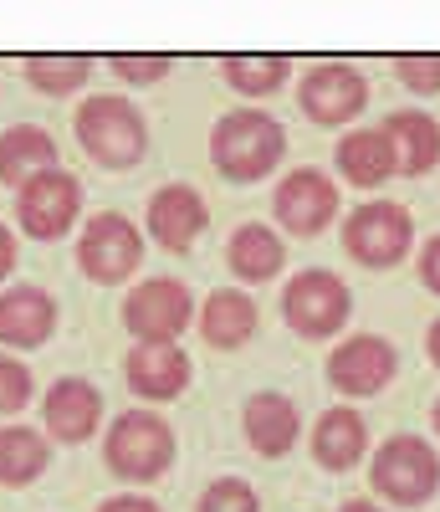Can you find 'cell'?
Listing matches in <instances>:
<instances>
[{
    "mask_svg": "<svg viewBox=\"0 0 440 512\" xmlns=\"http://www.w3.org/2000/svg\"><path fill=\"white\" fill-rule=\"evenodd\" d=\"M394 77L405 82L415 98H440V52H405L394 57Z\"/></svg>",
    "mask_w": 440,
    "mask_h": 512,
    "instance_id": "f546056e",
    "label": "cell"
},
{
    "mask_svg": "<svg viewBox=\"0 0 440 512\" xmlns=\"http://www.w3.org/2000/svg\"><path fill=\"white\" fill-rule=\"evenodd\" d=\"M57 333V297L36 282H16L0 292V344L26 354V349H41L52 344Z\"/></svg>",
    "mask_w": 440,
    "mask_h": 512,
    "instance_id": "2e32d148",
    "label": "cell"
},
{
    "mask_svg": "<svg viewBox=\"0 0 440 512\" xmlns=\"http://www.w3.org/2000/svg\"><path fill=\"white\" fill-rule=\"evenodd\" d=\"M144 262V236L139 226L118 216V210H98V216H87L82 231H77V267L87 282L98 287H118L139 272Z\"/></svg>",
    "mask_w": 440,
    "mask_h": 512,
    "instance_id": "52a82bcc",
    "label": "cell"
},
{
    "mask_svg": "<svg viewBox=\"0 0 440 512\" xmlns=\"http://www.w3.org/2000/svg\"><path fill=\"white\" fill-rule=\"evenodd\" d=\"M282 318L307 344H328L354 318V292H348V282L338 272L307 267V272L287 277V287H282Z\"/></svg>",
    "mask_w": 440,
    "mask_h": 512,
    "instance_id": "277c9868",
    "label": "cell"
},
{
    "mask_svg": "<svg viewBox=\"0 0 440 512\" xmlns=\"http://www.w3.org/2000/svg\"><path fill=\"white\" fill-rule=\"evenodd\" d=\"M241 436H246V446H251L256 456L277 461V456H287V451L297 446L302 415H297V405H292L287 395L261 390V395H251L246 410H241Z\"/></svg>",
    "mask_w": 440,
    "mask_h": 512,
    "instance_id": "d6986e66",
    "label": "cell"
},
{
    "mask_svg": "<svg viewBox=\"0 0 440 512\" xmlns=\"http://www.w3.org/2000/svg\"><path fill=\"white\" fill-rule=\"evenodd\" d=\"M333 169L354 190H379L400 175V159H394V144L384 128H348L333 149Z\"/></svg>",
    "mask_w": 440,
    "mask_h": 512,
    "instance_id": "ffe728a7",
    "label": "cell"
},
{
    "mask_svg": "<svg viewBox=\"0 0 440 512\" xmlns=\"http://www.w3.org/2000/svg\"><path fill=\"white\" fill-rule=\"evenodd\" d=\"M379 128H384L389 144H394L400 175L420 180V175H430V169L440 164V123H435L430 113H420V108H410V113H389Z\"/></svg>",
    "mask_w": 440,
    "mask_h": 512,
    "instance_id": "603a6c76",
    "label": "cell"
},
{
    "mask_svg": "<svg viewBox=\"0 0 440 512\" xmlns=\"http://www.w3.org/2000/svg\"><path fill=\"white\" fill-rule=\"evenodd\" d=\"M72 134L98 169H134L149 154V118L123 93L82 98L77 113H72Z\"/></svg>",
    "mask_w": 440,
    "mask_h": 512,
    "instance_id": "7a4b0ae2",
    "label": "cell"
},
{
    "mask_svg": "<svg viewBox=\"0 0 440 512\" xmlns=\"http://www.w3.org/2000/svg\"><path fill=\"white\" fill-rule=\"evenodd\" d=\"M226 267L241 287H261V282H272L282 277L287 267V241L272 231V226H261V221H246L231 231L226 241Z\"/></svg>",
    "mask_w": 440,
    "mask_h": 512,
    "instance_id": "44dd1931",
    "label": "cell"
},
{
    "mask_svg": "<svg viewBox=\"0 0 440 512\" xmlns=\"http://www.w3.org/2000/svg\"><path fill=\"white\" fill-rule=\"evenodd\" d=\"M430 425H435V436H440V400H435V410H430Z\"/></svg>",
    "mask_w": 440,
    "mask_h": 512,
    "instance_id": "d590c367",
    "label": "cell"
},
{
    "mask_svg": "<svg viewBox=\"0 0 440 512\" xmlns=\"http://www.w3.org/2000/svg\"><path fill=\"white\" fill-rule=\"evenodd\" d=\"M307 451L323 472L343 477L369 456V420L354 410V405H333L313 420V436H307Z\"/></svg>",
    "mask_w": 440,
    "mask_h": 512,
    "instance_id": "e0dca14e",
    "label": "cell"
},
{
    "mask_svg": "<svg viewBox=\"0 0 440 512\" xmlns=\"http://www.w3.org/2000/svg\"><path fill=\"white\" fill-rule=\"evenodd\" d=\"M323 374L333 384V395L369 400V395H379V390L394 384V374H400V354H394V344L379 338V333H348L343 344L323 359Z\"/></svg>",
    "mask_w": 440,
    "mask_h": 512,
    "instance_id": "7c38bea8",
    "label": "cell"
},
{
    "mask_svg": "<svg viewBox=\"0 0 440 512\" xmlns=\"http://www.w3.org/2000/svg\"><path fill=\"white\" fill-rule=\"evenodd\" d=\"M174 425L159 415V410H123L113 415L108 436H103V466L128 482V487H144V482H159L169 466H174Z\"/></svg>",
    "mask_w": 440,
    "mask_h": 512,
    "instance_id": "3957f363",
    "label": "cell"
},
{
    "mask_svg": "<svg viewBox=\"0 0 440 512\" xmlns=\"http://www.w3.org/2000/svg\"><path fill=\"white\" fill-rule=\"evenodd\" d=\"M210 226V205L195 185H159L144 210V236H154L164 251H190Z\"/></svg>",
    "mask_w": 440,
    "mask_h": 512,
    "instance_id": "9a60e30c",
    "label": "cell"
},
{
    "mask_svg": "<svg viewBox=\"0 0 440 512\" xmlns=\"http://www.w3.org/2000/svg\"><path fill=\"white\" fill-rule=\"evenodd\" d=\"M21 72H26V82L36 93H47V98H72V93H82L87 88V77H93V57L87 52H31L26 62H21Z\"/></svg>",
    "mask_w": 440,
    "mask_h": 512,
    "instance_id": "484cf974",
    "label": "cell"
},
{
    "mask_svg": "<svg viewBox=\"0 0 440 512\" xmlns=\"http://www.w3.org/2000/svg\"><path fill=\"white\" fill-rule=\"evenodd\" d=\"M47 169H57V139L47 134V128L16 123V128L0 134V185L6 190L31 185L36 175H47Z\"/></svg>",
    "mask_w": 440,
    "mask_h": 512,
    "instance_id": "7402d4cb",
    "label": "cell"
},
{
    "mask_svg": "<svg viewBox=\"0 0 440 512\" xmlns=\"http://www.w3.org/2000/svg\"><path fill=\"white\" fill-rule=\"evenodd\" d=\"M195 512H261V497H256V487L246 477H215L200 492Z\"/></svg>",
    "mask_w": 440,
    "mask_h": 512,
    "instance_id": "f1b7e54d",
    "label": "cell"
},
{
    "mask_svg": "<svg viewBox=\"0 0 440 512\" xmlns=\"http://www.w3.org/2000/svg\"><path fill=\"white\" fill-rule=\"evenodd\" d=\"M31 400H36L31 364H26V359H11V354H0V420H16Z\"/></svg>",
    "mask_w": 440,
    "mask_h": 512,
    "instance_id": "83f0119b",
    "label": "cell"
},
{
    "mask_svg": "<svg viewBox=\"0 0 440 512\" xmlns=\"http://www.w3.org/2000/svg\"><path fill=\"white\" fill-rule=\"evenodd\" d=\"M16 262H21V246H16V231L0 221V282H6L11 272H16Z\"/></svg>",
    "mask_w": 440,
    "mask_h": 512,
    "instance_id": "d6a6232c",
    "label": "cell"
},
{
    "mask_svg": "<svg viewBox=\"0 0 440 512\" xmlns=\"http://www.w3.org/2000/svg\"><path fill=\"white\" fill-rule=\"evenodd\" d=\"M425 354H430V364L440 369V318L430 323V333H425Z\"/></svg>",
    "mask_w": 440,
    "mask_h": 512,
    "instance_id": "e575fe53",
    "label": "cell"
},
{
    "mask_svg": "<svg viewBox=\"0 0 440 512\" xmlns=\"http://www.w3.org/2000/svg\"><path fill=\"white\" fill-rule=\"evenodd\" d=\"M108 72L118 82H128V88H154V82H164L174 72V57L169 52H113L108 57Z\"/></svg>",
    "mask_w": 440,
    "mask_h": 512,
    "instance_id": "4316f807",
    "label": "cell"
},
{
    "mask_svg": "<svg viewBox=\"0 0 440 512\" xmlns=\"http://www.w3.org/2000/svg\"><path fill=\"white\" fill-rule=\"evenodd\" d=\"M52 461V441L36 425H0V487H31Z\"/></svg>",
    "mask_w": 440,
    "mask_h": 512,
    "instance_id": "cb8c5ba5",
    "label": "cell"
},
{
    "mask_svg": "<svg viewBox=\"0 0 440 512\" xmlns=\"http://www.w3.org/2000/svg\"><path fill=\"white\" fill-rule=\"evenodd\" d=\"M338 180L328 175V169H313V164H302L292 169V175L277 180L272 190V216L287 236H323L333 221H338Z\"/></svg>",
    "mask_w": 440,
    "mask_h": 512,
    "instance_id": "8fae6325",
    "label": "cell"
},
{
    "mask_svg": "<svg viewBox=\"0 0 440 512\" xmlns=\"http://www.w3.org/2000/svg\"><path fill=\"white\" fill-rule=\"evenodd\" d=\"M338 512H384L374 497H348V502H338Z\"/></svg>",
    "mask_w": 440,
    "mask_h": 512,
    "instance_id": "836d02e7",
    "label": "cell"
},
{
    "mask_svg": "<svg viewBox=\"0 0 440 512\" xmlns=\"http://www.w3.org/2000/svg\"><path fill=\"white\" fill-rule=\"evenodd\" d=\"M98 512H164V507L144 492H113L108 502H98Z\"/></svg>",
    "mask_w": 440,
    "mask_h": 512,
    "instance_id": "1f68e13d",
    "label": "cell"
},
{
    "mask_svg": "<svg viewBox=\"0 0 440 512\" xmlns=\"http://www.w3.org/2000/svg\"><path fill=\"white\" fill-rule=\"evenodd\" d=\"M98 425H103V390L98 384L67 374L41 395V431H47V441L82 446V441L98 436Z\"/></svg>",
    "mask_w": 440,
    "mask_h": 512,
    "instance_id": "4fadbf2b",
    "label": "cell"
},
{
    "mask_svg": "<svg viewBox=\"0 0 440 512\" xmlns=\"http://www.w3.org/2000/svg\"><path fill=\"white\" fill-rule=\"evenodd\" d=\"M369 487L389 507H425L440 492V451L425 436H389L369 456Z\"/></svg>",
    "mask_w": 440,
    "mask_h": 512,
    "instance_id": "5b68a950",
    "label": "cell"
},
{
    "mask_svg": "<svg viewBox=\"0 0 440 512\" xmlns=\"http://www.w3.org/2000/svg\"><path fill=\"white\" fill-rule=\"evenodd\" d=\"M220 77H226V88L241 93V98H272L287 88V77H292V57L282 52H231V57H220Z\"/></svg>",
    "mask_w": 440,
    "mask_h": 512,
    "instance_id": "d4e9b609",
    "label": "cell"
},
{
    "mask_svg": "<svg viewBox=\"0 0 440 512\" xmlns=\"http://www.w3.org/2000/svg\"><path fill=\"white\" fill-rule=\"evenodd\" d=\"M282 159H287V128L272 113L236 108V113L215 118V128H210V164H215L220 180L256 185V180H267Z\"/></svg>",
    "mask_w": 440,
    "mask_h": 512,
    "instance_id": "6da1fadb",
    "label": "cell"
},
{
    "mask_svg": "<svg viewBox=\"0 0 440 512\" xmlns=\"http://www.w3.org/2000/svg\"><path fill=\"white\" fill-rule=\"evenodd\" d=\"M195 323H200V338L220 354H236L256 338V323H261V308L246 287H215L205 303L195 308Z\"/></svg>",
    "mask_w": 440,
    "mask_h": 512,
    "instance_id": "ac0fdd59",
    "label": "cell"
},
{
    "mask_svg": "<svg viewBox=\"0 0 440 512\" xmlns=\"http://www.w3.org/2000/svg\"><path fill=\"white\" fill-rule=\"evenodd\" d=\"M297 108L307 123L318 128H343L359 123V113L369 108V77L354 62H318L307 67L297 82Z\"/></svg>",
    "mask_w": 440,
    "mask_h": 512,
    "instance_id": "9c48e42d",
    "label": "cell"
},
{
    "mask_svg": "<svg viewBox=\"0 0 440 512\" xmlns=\"http://www.w3.org/2000/svg\"><path fill=\"white\" fill-rule=\"evenodd\" d=\"M195 379V364L180 344H134L123 359V384L134 390V400H149V405H169L190 390Z\"/></svg>",
    "mask_w": 440,
    "mask_h": 512,
    "instance_id": "5bb4252c",
    "label": "cell"
},
{
    "mask_svg": "<svg viewBox=\"0 0 440 512\" xmlns=\"http://www.w3.org/2000/svg\"><path fill=\"white\" fill-rule=\"evenodd\" d=\"M82 221V180L72 169H47L31 185L16 190V226L31 241H57Z\"/></svg>",
    "mask_w": 440,
    "mask_h": 512,
    "instance_id": "30bf717a",
    "label": "cell"
},
{
    "mask_svg": "<svg viewBox=\"0 0 440 512\" xmlns=\"http://www.w3.org/2000/svg\"><path fill=\"white\" fill-rule=\"evenodd\" d=\"M415 246V221L405 205L394 200H364L343 216V251L348 262H359L364 272H389L400 267Z\"/></svg>",
    "mask_w": 440,
    "mask_h": 512,
    "instance_id": "8992f818",
    "label": "cell"
},
{
    "mask_svg": "<svg viewBox=\"0 0 440 512\" xmlns=\"http://www.w3.org/2000/svg\"><path fill=\"white\" fill-rule=\"evenodd\" d=\"M415 272H420L425 292H435V297H440V236H430V241L420 246V262H415Z\"/></svg>",
    "mask_w": 440,
    "mask_h": 512,
    "instance_id": "4dcf8cb0",
    "label": "cell"
},
{
    "mask_svg": "<svg viewBox=\"0 0 440 512\" xmlns=\"http://www.w3.org/2000/svg\"><path fill=\"white\" fill-rule=\"evenodd\" d=\"M190 323L195 292L180 277H149L123 297V328L134 333V344H180Z\"/></svg>",
    "mask_w": 440,
    "mask_h": 512,
    "instance_id": "ba28073f",
    "label": "cell"
}]
</instances>
